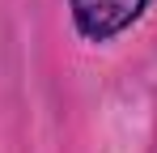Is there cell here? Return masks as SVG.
<instances>
[{
  "instance_id": "6da1fadb",
  "label": "cell",
  "mask_w": 157,
  "mask_h": 153,
  "mask_svg": "<svg viewBox=\"0 0 157 153\" xmlns=\"http://www.w3.org/2000/svg\"><path fill=\"white\" fill-rule=\"evenodd\" d=\"M153 0H68L72 22L89 43H106L115 34H123L128 26H136L144 17Z\"/></svg>"
}]
</instances>
